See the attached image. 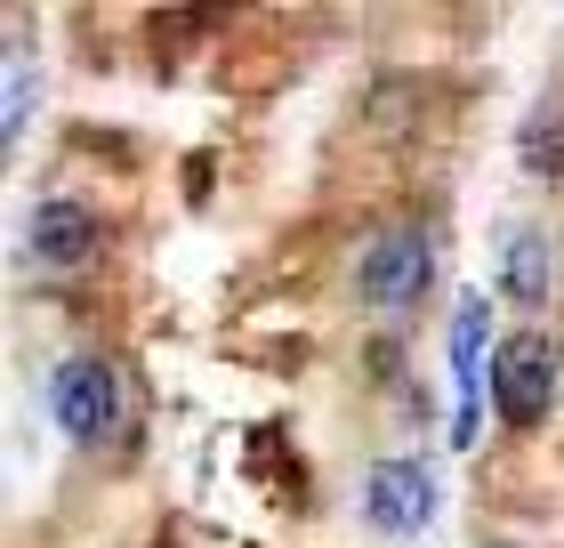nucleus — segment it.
<instances>
[{"label": "nucleus", "instance_id": "9d476101", "mask_svg": "<svg viewBox=\"0 0 564 548\" xmlns=\"http://www.w3.org/2000/svg\"><path fill=\"white\" fill-rule=\"evenodd\" d=\"M484 548H508V540H484Z\"/></svg>", "mask_w": 564, "mask_h": 548}, {"label": "nucleus", "instance_id": "6e6552de", "mask_svg": "<svg viewBox=\"0 0 564 548\" xmlns=\"http://www.w3.org/2000/svg\"><path fill=\"white\" fill-rule=\"evenodd\" d=\"M524 170H564V106H541V121H524Z\"/></svg>", "mask_w": 564, "mask_h": 548}, {"label": "nucleus", "instance_id": "7ed1b4c3", "mask_svg": "<svg viewBox=\"0 0 564 548\" xmlns=\"http://www.w3.org/2000/svg\"><path fill=\"white\" fill-rule=\"evenodd\" d=\"M452 379H459V411H452V443L468 452L476 428H484V404H492V307L476 291L459 299L452 315Z\"/></svg>", "mask_w": 564, "mask_h": 548}, {"label": "nucleus", "instance_id": "f257e3e1", "mask_svg": "<svg viewBox=\"0 0 564 548\" xmlns=\"http://www.w3.org/2000/svg\"><path fill=\"white\" fill-rule=\"evenodd\" d=\"M435 282V243L427 226H379L364 250H355V291H364V307H379V315H412V307L427 299Z\"/></svg>", "mask_w": 564, "mask_h": 548}, {"label": "nucleus", "instance_id": "423d86ee", "mask_svg": "<svg viewBox=\"0 0 564 548\" xmlns=\"http://www.w3.org/2000/svg\"><path fill=\"white\" fill-rule=\"evenodd\" d=\"M24 250L41 258V267H82V258L97 250V218L82 211V202H41L33 211V226H24Z\"/></svg>", "mask_w": 564, "mask_h": 548}, {"label": "nucleus", "instance_id": "0eeeda50", "mask_svg": "<svg viewBox=\"0 0 564 548\" xmlns=\"http://www.w3.org/2000/svg\"><path fill=\"white\" fill-rule=\"evenodd\" d=\"M500 291L517 307H541L549 299V234L508 226V243H500Z\"/></svg>", "mask_w": 564, "mask_h": 548}, {"label": "nucleus", "instance_id": "39448f33", "mask_svg": "<svg viewBox=\"0 0 564 548\" xmlns=\"http://www.w3.org/2000/svg\"><path fill=\"white\" fill-rule=\"evenodd\" d=\"M435 516V476L420 460H379L371 476H364V525L371 533H388V540H403V533H420Z\"/></svg>", "mask_w": 564, "mask_h": 548}, {"label": "nucleus", "instance_id": "1a4fd4ad", "mask_svg": "<svg viewBox=\"0 0 564 548\" xmlns=\"http://www.w3.org/2000/svg\"><path fill=\"white\" fill-rule=\"evenodd\" d=\"M24 114H33V65H17V57H9V106H0V138H9V146H17Z\"/></svg>", "mask_w": 564, "mask_h": 548}, {"label": "nucleus", "instance_id": "20e7f679", "mask_svg": "<svg viewBox=\"0 0 564 548\" xmlns=\"http://www.w3.org/2000/svg\"><path fill=\"white\" fill-rule=\"evenodd\" d=\"M549 396H556V339H541V331L500 339V355H492V404H500V420L532 428L549 411Z\"/></svg>", "mask_w": 564, "mask_h": 548}, {"label": "nucleus", "instance_id": "f03ea898", "mask_svg": "<svg viewBox=\"0 0 564 548\" xmlns=\"http://www.w3.org/2000/svg\"><path fill=\"white\" fill-rule=\"evenodd\" d=\"M48 411H57V428L73 443H106L130 420V396H121V372L106 355H65L57 372H48Z\"/></svg>", "mask_w": 564, "mask_h": 548}]
</instances>
